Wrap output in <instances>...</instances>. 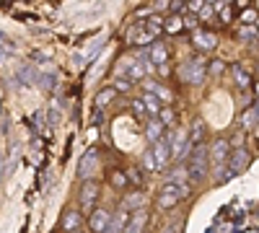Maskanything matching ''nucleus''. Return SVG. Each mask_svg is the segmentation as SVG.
Wrapping results in <instances>:
<instances>
[{
  "label": "nucleus",
  "instance_id": "nucleus-1",
  "mask_svg": "<svg viewBox=\"0 0 259 233\" xmlns=\"http://www.w3.org/2000/svg\"><path fill=\"white\" fill-rule=\"evenodd\" d=\"M184 171L189 181H202L207 176V145H197L187 153V163H184Z\"/></svg>",
  "mask_w": 259,
  "mask_h": 233
},
{
  "label": "nucleus",
  "instance_id": "nucleus-2",
  "mask_svg": "<svg viewBox=\"0 0 259 233\" xmlns=\"http://www.w3.org/2000/svg\"><path fill=\"white\" fill-rule=\"evenodd\" d=\"M187 195H189V189H182V187H174V184H163L158 197H156V207L158 210H171V207H177Z\"/></svg>",
  "mask_w": 259,
  "mask_h": 233
},
{
  "label": "nucleus",
  "instance_id": "nucleus-3",
  "mask_svg": "<svg viewBox=\"0 0 259 233\" xmlns=\"http://www.w3.org/2000/svg\"><path fill=\"white\" fill-rule=\"evenodd\" d=\"M207 75V62L202 57H189L182 65V78L184 83H192V86H200Z\"/></svg>",
  "mask_w": 259,
  "mask_h": 233
},
{
  "label": "nucleus",
  "instance_id": "nucleus-4",
  "mask_svg": "<svg viewBox=\"0 0 259 233\" xmlns=\"http://www.w3.org/2000/svg\"><path fill=\"white\" fill-rule=\"evenodd\" d=\"M228 156H231V143L226 137H215V143L207 151V161L212 163V171H223L228 163Z\"/></svg>",
  "mask_w": 259,
  "mask_h": 233
},
{
  "label": "nucleus",
  "instance_id": "nucleus-5",
  "mask_svg": "<svg viewBox=\"0 0 259 233\" xmlns=\"http://www.w3.org/2000/svg\"><path fill=\"white\" fill-rule=\"evenodd\" d=\"M249 163H251L249 151H244V148H236V151H231L228 163H226V166H231V168L221 174V179H231V176H236V174H244L246 168H249Z\"/></svg>",
  "mask_w": 259,
  "mask_h": 233
},
{
  "label": "nucleus",
  "instance_id": "nucleus-6",
  "mask_svg": "<svg viewBox=\"0 0 259 233\" xmlns=\"http://www.w3.org/2000/svg\"><path fill=\"white\" fill-rule=\"evenodd\" d=\"M148 151H150V158H153V163H156V171H161V168L168 166V161H171V145H168V137L156 140L153 145L148 148Z\"/></svg>",
  "mask_w": 259,
  "mask_h": 233
},
{
  "label": "nucleus",
  "instance_id": "nucleus-7",
  "mask_svg": "<svg viewBox=\"0 0 259 233\" xmlns=\"http://www.w3.org/2000/svg\"><path fill=\"white\" fill-rule=\"evenodd\" d=\"M96 168H99V151H96V148H89V151H85V156L80 158L78 176H80L83 181H91V176L96 174Z\"/></svg>",
  "mask_w": 259,
  "mask_h": 233
},
{
  "label": "nucleus",
  "instance_id": "nucleus-8",
  "mask_svg": "<svg viewBox=\"0 0 259 233\" xmlns=\"http://www.w3.org/2000/svg\"><path fill=\"white\" fill-rule=\"evenodd\" d=\"M99 192H101V187L96 181H83L80 184V192H78V200H80V207L83 210H94L96 200H99Z\"/></svg>",
  "mask_w": 259,
  "mask_h": 233
},
{
  "label": "nucleus",
  "instance_id": "nucleus-9",
  "mask_svg": "<svg viewBox=\"0 0 259 233\" xmlns=\"http://www.w3.org/2000/svg\"><path fill=\"white\" fill-rule=\"evenodd\" d=\"M148 62H153L161 73L168 70L166 68V62H168V47H166V41H153V47H150V52H148Z\"/></svg>",
  "mask_w": 259,
  "mask_h": 233
},
{
  "label": "nucleus",
  "instance_id": "nucleus-10",
  "mask_svg": "<svg viewBox=\"0 0 259 233\" xmlns=\"http://www.w3.org/2000/svg\"><path fill=\"white\" fill-rule=\"evenodd\" d=\"M109 218H112V213H109L106 207H94V210H91V218H89L91 233H104L106 225H109Z\"/></svg>",
  "mask_w": 259,
  "mask_h": 233
},
{
  "label": "nucleus",
  "instance_id": "nucleus-11",
  "mask_svg": "<svg viewBox=\"0 0 259 233\" xmlns=\"http://www.w3.org/2000/svg\"><path fill=\"white\" fill-rule=\"evenodd\" d=\"M145 225H148V210L143 207V210H135L133 215H127L122 233H145Z\"/></svg>",
  "mask_w": 259,
  "mask_h": 233
},
{
  "label": "nucleus",
  "instance_id": "nucleus-12",
  "mask_svg": "<svg viewBox=\"0 0 259 233\" xmlns=\"http://www.w3.org/2000/svg\"><path fill=\"white\" fill-rule=\"evenodd\" d=\"M192 44L197 47L200 52H212L215 47H218V36H215L212 31H194Z\"/></svg>",
  "mask_w": 259,
  "mask_h": 233
},
{
  "label": "nucleus",
  "instance_id": "nucleus-13",
  "mask_svg": "<svg viewBox=\"0 0 259 233\" xmlns=\"http://www.w3.org/2000/svg\"><path fill=\"white\" fill-rule=\"evenodd\" d=\"M205 143V122L202 119H194L192 127H189V132H187V153L192 151V148H197Z\"/></svg>",
  "mask_w": 259,
  "mask_h": 233
},
{
  "label": "nucleus",
  "instance_id": "nucleus-14",
  "mask_svg": "<svg viewBox=\"0 0 259 233\" xmlns=\"http://www.w3.org/2000/svg\"><path fill=\"white\" fill-rule=\"evenodd\" d=\"M143 207H145V195L140 192V189L127 192L119 202V210H124V213H135V210H143Z\"/></svg>",
  "mask_w": 259,
  "mask_h": 233
},
{
  "label": "nucleus",
  "instance_id": "nucleus-15",
  "mask_svg": "<svg viewBox=\"0 0 259 233\" xmlns=\"http://www.w3.org/2000/svg\"><path fill=\"white\" fill-rule=\"evenodd\" d=\"M168 145H171V158H174V156L182 158L187 153V130H184V127H179V130L168 137Z\"/></svg>",
  "mask_w": 259,
  "mask_h": 233
},
{
  "label": "nucleus",
  "instance_id": "nucleus-16",
  "mask_svg": "<svg viewBox=\"0 0 259 233\" xmlns=\"http://www.w3.org/2000/svg\"><path fill=\"white\" fill-rule=\"evenodd\" d=\"M60 228H62L65 233H75L78 228H83V215L78 213L75 207H70L68 213L62 215V220H60Z\"/></svg>",
  "mask_w": 259,
  "mask_h": 233
},
{
  "label": "nucleus",
  "instance_id": "nucleus-17",
  "mask_svg": "<svg viewBox=\"0 0 259 233\" xmlns=\"http://www.w3.org/2000/svg\"><path fill=\"white\" fill-rule=\"evenodd\" d=\"M156 36L153 34H148V29L143 26V24H135L133 29L127 31V41L130 44H145V41H153Z\"/></svg>",
  "mask_w": 259,
  "mask_h": 233
},
{
  "label": "nucleus",
  "instance_id": "nucleus-18",
  "mask_svg": "<svg viewBox=\"0 0 259 233\" xmlns=\"http://www.w3.org/2000/svg\"><path fill=\"white\" fill-rule=\"evenodd\" d=\"M163 130H166V127H163L156 117L145 119V140H148L150 145H153L156 140H161V137H163Z\"/></svg>",
  "mask_w": 259,
  "mask_h": 233
},
{
  "label": "nucleus",
  "instance_id": "nucleus-19",
  "mask_svg": "<svg viewBox=\"0 0 259 233\" xmlns=\"http://www.w3.org/2000/svg\"><path fill=\"white\" fill-rule=\"evenodd\" d=\"M231 73H233V80H236V86H239V88H249L251 86V75H249V70L241 65V62H233Z\"/></svg>",
  "mask_w": 259,
  "mask_h": 233
},
{
  "label": "nucleus",
  "instance_id": "nucleus-20",
  "mask_svg": "<svg viewBox=\"0 0 259 233\" xmlns=\"http://www.w3.org/2000/svg\"><path fill=\"white\" fill-rule=\"evenodd\" d=\"M117 73H119V75L124 73L127 80H130V78H145V70L138 65V60H122V65L117 68Z\"/></svg>",
  "mask_w": 259,
  "mask_h": 233
},
{
  "label": "nucleus",
  "instance_id": "nucleus-21",
  "mask_svg": "<svg viewBox=\"0 0 259 233\" xmlns=\"http://www.w3.org/2000/svg\"><path fill=\"white\" fill-rule=\"evenodd\" d=\"M166 184H174V187L189 189V179H187V171H184V166H177V168H171V171H168V176H166Z\"/></svg>",
  "mask_w": 259,
  "mask_h": 233
},
{
  "label": "nucleus",
  "instance_id": "nucleus-22",
  "mask_svg": "<svg viewBox=\"0 0 259 233\" xmlns=\"http://www.w3.org/2000/svg\"><path fill=\"white\" fill-rule=\"evenodd\" d=\"M124 223H127V213H124V210H117V213L109 218V225H106L104 233H122L124 230Z\"/></svg>",
  "mask_w": 259,
  "mask_h": 233
},
{
  "label": "nucleus",
  "instance_id": "nucleus-23",
  "mask_svg": "<svg viewBox=\"0 0 259 233\" xmlns=\"http://www.w3.org/2000/svg\"><path fill=\"white\" fill-rule=\"evenodd\" d=\"M140 101H143V107H145V114H153V117H158V112H161V101H158L153 94H145Z\"/></svg>",
  "mask_w": 259,
  "mask_h": 233
},
{
  "label": "nucleus",
  "instance_id": "nucleus-24",
  "mask_svg": "<svg viewBox=\"0 0 259 233\" xmlns=\"http://www.w3.org/2000/svg\"><path fill=\"white\" fill-rule=\"evenodd\" d=\"M163 127H174L177 124V112L171 109V107H161V112H158V117H156Z\"/></svg>",
  "mask_w": 259,
  "mask_h": 233
},
{
  "label": "nucleus",
  "instance_id": "nucleus-25",
  "mask_svg": "<svg viewBox=\"0 0 259 233\" xmlns=\"http://www.w3.org/2000/svg\"><path fill=\"white\" fill-rule=\"evenodd\" d=\"M241 124H244V130H254V127H256V107H254V104L241 114Z\"/></svg>",
  "mask_w": 259,
  "mask_h": 233
},
{
  "label": "nucleus",
  "instance_id": "nucleus-26",
  "mask_svg": "<svg viewBox=\"0 0 259 233\" xmlns=\"http://www.w3.org/2000/svg\"><path fill=\"white\" fill-rule=\"evenodd\" d=\"M114 96H117V91H114V88H106V91H99V94H96V107H99V109H104L106 104H109V101L114 99Z\"/></svg>",
  "mask_w": 259,
  "mask_h": 233
},
{
  "label": "nucleus",
  "instance_id": "nucleus-27",
  "mask_svg": "<svg viewBox=\"0 0 259 233\" xmlns=\"http://www.w3.org/2000/svg\"><path fill=\"white\" fill-rule=\"evenodd\" d=\"M163 29H166L168 34H177V31H182V21H179V18H168L166 24H163Z\"/></svg>",
  "mask_w": 259,
  "mask_h": 233
},
{
  "label": "nucleus",
  "instance_id": "nucleus-28",
  "mask_svg": "<svg viewBox=\"0 0 259 233\" xmlns=\"http://www.w3.org/2000/svg\"><path fill=\"white\" fill-rule=\"evenodd\" d=\"M55 80H57V78H55L52 73H50V75H41V78H39V86L45 88V91H52V88H55Z\"/></svg>",
  "mask_w": 259,
  "mask_h": 233
},
{
  "label": "nucleus",
  "instance_id": "nucleus-29",
  "mask_svg": "<svg viewBox=\"0 0 259 233\" xmlns=\"http://www.w3.org/2000/svg\"><path fill=\"white\" fill-rule=\"evenodd\" d=\"M239 36H241L244 41H256V29H254V26H244V29L239 31Z\"/></svg>",
  "mask_w": 259,
  "mask_h": 233
},
{
  "label": "nucleus",
  "instance_id": "nucleus-30",
  "mask_svg": "<svg viewBox=\"0 0 259 233\" xmlns=\"http://www.w3.org/2000/svg\"><path fill=\"white\" fill-rule=\"evenodd\" d=\"M212 18H215L212 6H202V8H200V18H197V21H212Z\"/></svg>",
  "mask_w": 259,
  "mask_h": 233
},
{
  "label": "nucleus",
  "instance_id": "nucleus-31",
  "mask_svg": "<svg viewBox=\"0 0 259 233\" xmlns=\"http://www.w3.org/2000/svg\"><path fill=\"white\" fill-rule=\"evenodd\" d=\"M133 114H135L138 119H145V107H143V101H140V99L133 101Z\"/></svg>",
  "mask_w": 259,
  "mask_h": 233
},
{
  "label": "nucleus",
  "instance_id": "nucleus-32",
  "mask_svg": "<svg viewBox=\"0 0 259 233\" xmlns=\"http://www.w3.org/2000/svg\"><path fill=\"white\" fill-rule=\"evenodd\" d=\"M143 168L145 171H156V163H153V158H150V151H145V156H143Z\"/></svg>",
  "mask_w": 259,
  "mask_h": 233
},
{
  "label": "nucleus",
  "instance_id": "nucleus-33",
  "mask_svg": "<svg viewBox=\"0 0 259 233\" xmlns=\"http://www.w3.org/2000/svg\"><path fill=\"white\" fill-rule=\"evenodd\" d=\"M221 70H223V65H221V60H215V62H212V73H221Z\"/></svg>",
  "mask_w": 259,
  "mask_h": 233
},
{
  "label": "nucleus",
  "instance_id": "nucleus-34",
  "mask_svg": "<svg viewBox=\"0 0 259 233\" xmlns=\"http://www.w3.org/2000/svg\"><path fill=\"white\" fill-rule=\"evenodd\" d=\"M187 8H189V11H200V8H202V3H189Z\"/></svg>",
  "mask_w": 259,
  "mask_h": 233
},
{
  "label": "nucleus",
  "instance_id": "nucleus-35",
  "mask_svg": "<svg viewBox=\"0 0 259 233\" xmlns=\"http://www.w3.org/2000/svg\"><path fill=\"white\" fill-rule=\"evenodd\" d=\"M0 176H3V161H0Z\"/></svg>",
  "mask_w": 259,
  "mask_h": 233
},
{
  "label": "nucleus",
  "instance_id": "nucleus-36",
  "mask_svg": "<svg viewBox=\"0 0 259 233\" xmlns=\"http://www.w3.org/2000/svg\"><path fill=\"white\" fill-rule=\"evenodd\" d=\"M75 233H83V230H75Z\"/></svg>",
  "mask_w": 259,
  "mask_h": 233
}]
</instances>
